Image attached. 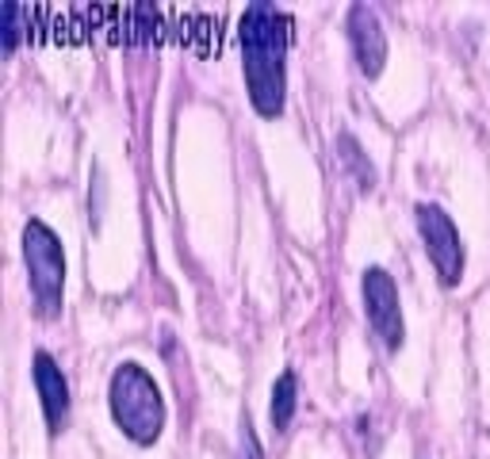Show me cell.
Instances as JSON below:
<instances>
[{
    "label": "cell",
    "instance_id": "obj_8",
    "mask_svg": "<svg viewBox=\"0 0 490 459\" xmlns=\"http://www.w3.org/2000/svg\"><path fill=\"white\" fill-rule=\"evenodd\" d=\"M31 379H35L38 402H43L46 429H50V432H61V429L69 425V382H66L61 367L54 364V356H50L46 349L35 352V360H31Z\"/></svg>",
    "mask_w": 490,
    "mask_h": 459
},
{
    "label": "cell",
    "instance_id": "obj_5",
    "mask_svg": "<svg viewBox=\"0 0 490 459\" xmlns=\"http://www.w3.org/2000/svg\"><path fill=\"white\" fill-rule=\"evenodd\" d=\"M414 222H418V234L425 241V253L437 268L445 287H456L460 276H463V241H460V230L453 222V214L437 203H418L414 207Z\"/></svg>",
    "mask_w": 490,
    "mask_h": 459
},
{
    "label": "cell",
    "instance_id": "obj_10",
    "mask_svg": "<svg viewBox=\"0 0 490 459\" xmlns=\"http://www.w3.org/2000/svg\"><path fill=\"white\" fill-rule=\"evenodd\" d=\"M338 153H341V161L349 165V173H353V181H356L360 191H372V188H376V165L364 157V149L356 146V138H353L349 131L338 134Z\"/></svg>",
    "mask_w": 490,
    "mask_h": 459
},
{
    "label": "cell",
    "instance_id": "obj_6",
    "mask_svg": "<svg viewBox=\"0 0 490 459\" xmlns=\"http://www.w3.org/2000/svg\"><path fill=\"white\" fill-rule=\"evenodd\" d=\"M360 295H364V310L368 322L376 329V337L383 341L387 352H398L406 341V326H403V306H398V287L387 268L372 264L360 276Z\"/></svg>",
    "mask_w": 490,
    "mask_h": 459
},
{
    "label": "cell",
    "instance_id": "obj_4",
    "mask_svg": "<svg viewBox=\"0 0 490 459\" xmlns=\"http://www.w3.org/2000/svg\"><path fill=\"white\" fill-rule=\"evenodd\" d=\"M23 261H28L35 314L43 322H54L66 295V253H61V238L43 219H28L23 226Z\"/></svg>",
    "mask_w": 490,
    "mask_h": 459
},
{
    "label": "cell",
    "instance_id": "obj_11",
    "mask_svg": "<svg viewBox=\"0 0 490 459\" xmlns=\"http://www.w3.org/2000/svg\"><path fill=\"white\" fill-rule=\"evenodd\" d=\"M20 35H28V16H23V4H16V0H4V4H0V46H4V54H16Z\"/></svg>",
    "mask_w": 490,
    "mask_h": 459
},
{
    "label": "cell",
    "instance_id": "obj_2",
    "mask_svg": "<svg viewBox=\"0 0 490 459\" xmlns=\"http://www.w3.org/2000/svg\"><path fill=\"white\" fill-rule=\"evenodd\" d=\"M241 66L249 104L261 119H280L288 100V46H291V16L280 4H245L238 23Z\"/></svg>",
    "mask_w": 490,
    "mask_h": 459
},
{
    "label": "cell",
    "instance_id": "obj_1",
    "mask_svg": "<svg viewBox=\"0 0 490 459\" xmlns=\"http://www.w3.org/2000/svg\"><path fill=\"white\" fill-rule=\"evenodd\" d=\"M28 38L46 35L58 43H81L93 31L111 43H180L200 54L218 50V20L192 4H23Z\"/></svg>",
    "mask_w": 490,
    "mask_h": 459
},
{
    "label": "cell",
    "instance_id": "obj_9",
    "mask_svg": "<svg viewBox=\"0 0 490 459\" xmlns=\"http://www.w3.org/2000/svg\"><path fill=\"white\" fill-rule=\"evenodd\" d=\"M295 410H299V382H295V372H283L273 387V402H268V417H273V429H288Z\"/></svg>",
    "mask_w": 490,
    "mask_h": 459
},
{
    "label": "cell",
    "instance_id": "obj_3",
    "mask_svg": "<svg viewBox=\"0 0 490 459\" xmlns=\"http://www.w3.org/2000/svg\"><path fill=\"white\" fill-rule=\"evenodd\" d=\"M108 410L127 440L138 448L158 444L165 429V399L153 379L138 360H123L108 379Z\"/></svg>",
    "mask_w": 490,
    "mask_h": 459
},
{
    "label": "cell",
    "instance_id": "obj_12",
    "mask_svg": "<svg viewBox=\"0 0 490 459\" xmlns=\"http://www.w3.org/2000/svg\"><path fill=\"white\" fill-rule=\"evenodd\" d=\"M238 440H241V459H265L261 455V440H257V432L249 425V417H241V432H238Z\"/></svg>",
    "mask_w": 490,
    "mask_h": 459
},
{
    "label": "cell",
    "instance_id": "obj_7",
    "mask_svg": "<svg viewBox=\"0 0 490 459\" xmlns=\"http://www.w3.org/2000/svg\"><path fill=\"white\" fill-rule=\"evenodd\" d=\"M349 46L353 58L364 76H380L387 66V35L383 23L372 4H353L349 8Z\"/></svg>",
    "mask_w": 490,
    "mask_h": 459
}]
</instances>
